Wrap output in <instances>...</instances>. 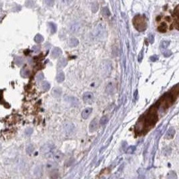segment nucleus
Masks as SVG:
<instances>
[{
	"instance_id": "f257e3e1",
	"label": "nucleus",
	"mask_w": 179,
	"mask_h": 179,
	"mask_svg": "<svg viewBox=\"0 0 179 179\" xmlns=\"http://www.w3.org/2000/svg\"><path fill=\"white\" fill-rule=\"evenodd\" d=\"M133 21L135 28L138 31L142 32L146 30L147 24H146V19L144 16H140V15L136 16L134 17Z\"/></svg>"
},
{
	"instance_id": "f03ea898",
	"label": "nucleus",
	"mask_w": 179,
	"mask_h": 179,
	"mask_svg": "<svg viewBox=\"0 0 179 179\" xmlns=\"http://www.w3.org/2000/svg\"><path fill=\"white\" fill-rule=\"evenodd\" d=\"M158 120V115L154 110L150 111L149 113L146 115L145 119L143 121L144 124L146 126H153Z\"/></svg>"
},
{
	"instance_id": "7ed1b4c3",
	"label": "nucleus",
	"mask_w": 179,
	"mask_h": 179,
	"mask_svg": "<svg viewBox=\"0 0 179 179\" xmlns=\"http://www.w3.org/2000/svg\"><path fill=\"white\" fill-rule=\"evenodd\" d=\"M54 149V146L51 144H46L44 146H42L40 151L43 154H48L53 152V150Z\"/></svg>"
},
{
	"instance_id": "20e7f679",
	"label": "nucleus",
	"mask_w": 179,
	"mask_h": 179,
	"mask_svg": "<svg viewBox=\"0 0 179 179\" xmlns=\"http://www.w3.org/2000/svg\"><path fill=\"white\" fill-rule=\"evenodd\" d=\"M83 99L84 102H85L86 103L91 104L94 101V95L91 92H87V93H84L83 96Z\"/></svg>"
},
{
	"instance_id": "39448f33",
	"label": "nucleus",
	"mask_w": 179,
	"mask_h": 179,
	"mask_svg": "<svg viewBox=\"0 0 179 179\" xmlns=\"http://www.w3.org/2000/svg\"><path fill=\"white\" fill-rule=\"evenodd\" d=\"M97 128H98V121H97V119L96 118H95L90 123L89 131L91 132H95L96 130L97 129Z\"/></svg>"
},
{
	"instance_id": "423d86ee",
	"label": "nucleus",
	"mask_w": 179,
	"mask_h": 179,
	"mask_svg": "<svg viewBox=\"0 0 179 179\" xmlns=\"http://www.w3.org/2000/svg\"><path fill=\"white\" fill-rule=\"evenodd\" d=\"M62 54V50L60 48H59L58 47L54 48V49L52 51V57L54 58H58L60 55Z\"/></svg>"
},
{
	"instance_id": "0eeeda50",
	"label": "nucleus",
	"mask_w": 179,
	"mask_h": 179,
	"mask_svg": "<svg viewBox=\"0 0 179 179\" xmlns=\"http://www.w3.org/2000/svg\"><path fill=\"white\" fill-rule=\"evenodd\" d=\"M92 111H93V109L91 107H87V108L85 109L82 111L81 116L83 119H87L88 117L89 116V115L91 113Z\"/></svg>"
},
{
	"instance_id": "6e6552de",
	"label": "nucleus",
	"mask_w": 179,
	"mask_h": 179,
	"mask_svg": "<svg viewBox=\"0 0 179 179\" xmlns=\"http://www.w3.org/2000/svg\"><path fill=\"white\" fill-rule=\"evenodd\" d=\"M56 81L58 83H63V81L65 79V75L64 73L63 72V71H60L58 72V73L56 75Z\"/></svg>"
},
{
	"instance_id": "1a4fd4ad",
	"label": "nucleus",
	"mask_w": 179,
	"mask_h": 179,
	"mask_svg": "<svg viewBox=\"0 0 179 179\" xmlns=\"http://www.w3.org/2000/svg\"><path fill=\"white\" fill-rule=\"evenodd\" d=\"M52 156L56 161H60L63 158V154L60 151H57L55 152L54 153H52Z\"/></svg>"
},
{
	"instance_id": "9d476101",
	"label": "nucleus",
	"mask_w": 179,
	"mask_h": 179,
	"mask_svg": "<svg viewBox=\"0 0 179 179\" xmlns=\"http://www.w3.org/2000/svg\"><path fill=\"white\" fill-rule=\"evenodd\" d=\"M175 134V129L173 128H170V129L167 131L166 133V139H172L174 137Z\"/></svg>"
},
{
	"instance_id": "9b49d317",
	"label": "nucleus",
	"mask_w": 179,
	"mask_h": 179,
	"mask_svg": "<svg viewBox=\"0 0 179 179\" xmlns=\"http://www.w3.org/2000/svg\"><path fill=\"white\" fill-rule=\"evenodd\" d=\"M67 60L66 58H61L60 60H59L58 64H57V67L58 68H62L67 66Z\"/></svg>"
},
{
	"instance_id": "f8f14e48",
	"label": "nucleus",
	"mask_w": 179,
	"mask_h": 179,
	"mask_svg": "<svg viewBox=\"0 0 179 179\" xmlns=\"http://www.w3.org/2000/svg\"><path fill=\"white\" fill-rule=\"evenodd\" d=\"M62 93V90L60 88H54L52 91V95L54 96V97H59L61 95Z\"/></svg>"
},
{
	"instance_id": "ddd939ff",
	"label": "nucleus",
	"mask_w": 179,
	"mask_h": 179,
	"mask_svg": "<svg viewBox=\"0 0 179 179\" xmlns=\"http://www.w3.org/2000/svg\"><path fill=\"white\" fill-rule=\"evenodd\" d=\"M57 167V164L53 162H48L46 164V168L48 170H54Z\"/></svg>"
},
{
	"instance_id": "4468645a",
	"label": "nucleus",
	"mask_w": 179,
	"mask_h": 179,
	"mask_svg": "<svg viewBox=\"0 0 179 179\" xmlns=\"http://www.w3.org/2000/svg\"><path fill=\"white\" fill-rule=\"evenodd\" d=\"M158 30L160 32H162V33H164V32H166L167 30V25L166 24L165 22H163L162 23V24L158 28Z\"/></svg>"
},
{
	"instance_id": "2eb2a0df",
	"label": "nucleus",
	"mask_w": 179,
	"mask_h": 179,
	"mask_svg": "<svg viewBox=\"0 0 179 179\" xmlns=\"http://www.w3.org/2000/svg\"><path fill=\"white\" fill-rule=\"evenodd\" d=\"M79 44V40L75 38H71L69 41V45L71 47H75Z\"/></svg>"
},
{
	"instance_id": "dca6fc26",
	"label": "nucleus",
	"mask_w": 179,
	"mask_h": 179,
	"mask_svg": "<svg viewBox=\"0 0 179 179\" xmlns=\"http://www.w3.org/2000/svg\"><path fill=\"white\" fill-rule=\"evenodd\" d=\"M30 74V72L29 70H28V69H26V68H23V69H21V77H23L24 78H27V77H28Z\"/></svg>"
},
{
	"instance_id": "f3484780",
	"label": "nucleus",
	"mask_w": 179,
	"mask_h": 179,
	"mask_svg": "<svg viewBox=\"0 0 179 179\" xmlns=\"http://www.w3.org/2000/svg\"><path fill=\"white\" fill-rule=\"evenodd\" d=\"M42 89L44 90V91H48V90H49L50 88V83H48V82H47V81H45V82H43L42 83Z\"/></svg>"
},
{
	"instance_id": "a211bd4d",
	"label": "nucleus",
	"mask_w": 179,
	"mask_h": 179,
	"mask_svg": "<svg viewBox=\"0 0 179 179\" xmlns=\"http://www.w3.org/2000/svg\"><path fill=\"white\" fill-rule=\"evenodd\" d=\"M15 63L18 66H21L24 63V59L21 58V57H20V56H17L16 59H15Z\"/></svg>"
},
{
	"instance_id": "6ab92c4d",
	"label": "nucleus",
	"mask_w": 179,
	"mask_h": 179,
	"mask_svg": "<svg viewBox=\"0 0 179 179\" xmlns=\"http://www.w3.org/2000/svg\"><path fill=\"white\" fill-rule=\"evenodd\" d=\"M34 40H35V42H37V43H40V42H42L44 40V38H43L42 35L37 34L35 36V38H34Z\"/></svg>"
},
{
	"instance_id": "aec40b11",
	"label": "nucleus",
	"mask_w": 179,
	"mask_h": 179,
	"mask_svg": "<svg viewBox=\"0 0 179 179\" xmlns=\"http://www.w3.org/2000/svg\"><path fill=\"white\" fill-rule=\"evenodd\" d=\"M49 26H50V31H51V33L54 34L56 32V26L54 24V23L52 22H50L49 23Z\"/></svg>"
},
{
	"instance_id": "412c9836",
	"label": "nucleus",
	"mask_w": 179,
	"mask_h": 179,
	"mask_svg": "<svg viewBox=\"0 0 179 179\" xmlns=\"http://www.w3.org/2000/svg\"><path fill=\"white\" fill-rule=\"evenodd\" d=\"M102 13H103V14L105 16H107L108 17L110 16V12H109V9L107 8H106V7H105L103 8L102 9Z\"/></svg>"
},
{
	"instance_id": "4be33fe9",
	"label": "nucleus",
	"mask_w": 179,
	"mask_h": 179,
	"mask_svg": "<svg viewBox=\"0 0 179 179\" xmlns=\"http://www.w3.org/2000/svg\"><path fill=\"white\" fill-rule=\"evenodd\" d=\"M34 150V148L33 145L32 144H30V145L28 146L27 148H26V152L28 154H32Z\"/></svg>"
},
{
	"instance_id": "5701e85b",
	"label": "nucleus",
	"mask_w": 179,
	"mask_h": 179,
	"mask_svg": "<svg viewBox=\"0 0 179 179\" xmlns=\"http://www.w3.org/2000/svg\"><path fill=\"white\" fill-rule=\"evenodd\" d=\"M169 44H170V42H168V41H163L161 43V44H160V48L162 50H164V49H166L167 47L168 46Z\"/></svg>"
},
{
	"instance_id": "b1692460",
	"label": "nucleus",
	"mask_w": 179,
	"mask_h": 179,
	"mask_svg": "<svg viewBox=\"0 0 179 179\" xmlns=\"http://www.w3.org/2000/svg\"><path fill=\"white\" fill-rule=\"evenodd\" d=\"M108 118H107V117L106 116H103L101 119L100 120V124L102 125H105L107 122H108Z\"/></svg>"
},
{
	"instance_id": "393cba45",
	"label": "nucleus",
	"mask_w": 179,
	"mask_h": 179,
	"mask_svg": "<svg viewBox=\"0 0 179 179\" xmlns=\"http://www.w3.org/2000/svg\"><path fill=\"white\" fill-rule=\"evenodd\" d=\"M162 52L163 54H164V56H165V57H169V56H170L171 55H172V52H171L170 50H162Z\"/></svg>"
},
{
	"instance_id": "a878e982",
	"label": "nucleus",
	"mask_w": 179,
	"mask_h": 179,
	"mask_svg": "<svg viewBox=\"0 0 179 179\" xmlns=\"http://www.w3.org/2000/svg\"><path fill=\"white\" fill-rule=\"evenodd\" d=\"M135 150H136V146H129V148H128V150H127V153H128V154H132V153H133V152H134Z\"/></svg>"
},
{
	"instance_id": "bb28decb",
	"label": "nucleus",
	"mask_w": 179,
	"mask_h": 179,
	"mask_svg": "<svg viewBox=\"0 0 179 179\" xmlns=\"http://www.w3.org/2000/svg\"><path fill=\"white\" fill-rule=\"evenodd\" d=\"M44 74L42 72H40L36 77V79H37L38 81H41L44 79Z\"/></svg>"
},
{
	"instance_id": "cd10ccee",
	"label": "nucleus",
	"mask_w": 179,
	"mask_h": 179,
	"mask_svg": "<svg viewBox=\"0 0 179 179\" xmlns=\"http://www.w3.org/2000/svg\"><path fill=\"white\" fill-rule=\"evenodd\" d=\"M98 8H99V7H98V4H97V3L93 4V6H92V11H93V12H97V11L98 10Z\"/></svg>"
},
{
	"instance_id": "c85d7f7f",
	"label": "nucleus",
	"mask_w": 179,
	"mask_h": 179,
	"mask_svg": "<svg viewBox=\"0 0 179 179\" xmlns=\"http://www.w3.org/2000/svg\"><path fill=\"white\" fill-rule=\"evenodd\" d=\"M25 133L26 136H30L32 133H33V129H32V128H28V129H26V130Z\"/></svg>"
},
{
	"instance_id": "c756f323",
	"label": "nucleus",
	"mask_w": 179,
	"mask_h": 179,
	"mask_svg": "<svg viewBox=\"0 0 179 179\" xmlns=\"http://www.w3.org/2000/svg\"><path fill=\"white\" fill-rule=\"evenodd\" d=\"M60 1H61L62 4L64 5H68L71 3L72 0H60Z\"/></svg>"
},
{
	"instance_id": "7c9ffc66",
	"label": "nucleus",
	"mask_w": 179,
	"mask_h": 179,
	"mask_svg": "<svg viewBox=\"0 0 179 179\" xmlns=\"http://www.w3.org/2000/svg\"><path fill=\"white\" fill-rule=\"evenodd\" d=\"M158 59V56L157 55H153L150 58V60L152 62H156Z\"/></svg>"
},
{
	"instance_id": "2f4dec72",
	"label": "nucleus",
	"mask_w": 179,
	"mask_h": 179,
	"mask_svg": "<svg viewBox=\"0 0 179 179\" xmlns=\"http://www.w3.org/2000/svg\"><path fill=\"white\" fill-rule=\"evenodd\" d=\"M35 174L36 175H39L42 174V168H36L35 170Z\"/></svg>"
},
{
	"instance_id": "473e14b6",
	"label": "nucleus",
	"mask_w": 179,
	"mask_h": 179,
	"mask_svg": "<svg viewBox=\"0 0 179 179\" xmlns=\"http://www.w3.org/2000/svg\"><path fill=\"white\" fill-rule=\"evenodd\" d=\"M54 0H46V4L50 5V6H52V5L54 4Z\"/></svg>"
},
{
	"instance_id": "72a5a7b5",
	"label": "nucleus",
	"mask_w": 179,
	"mask_h": 179,
	"mask_svg": "<svg viewBox=\"0 0 179 179\" xmlns=\"http://www.w3.org/2000/svg\"><path fill=\"white\" fill-rule=\"evenodd\" d=\"M142 58H143V51L140 52V53L139 57H138V61H139V62H141L142 60Z\"/></svg>"
},
{
	"instance_id": "f704fd0d",
	"label": "nucleus",
	"mask_w": 179,
	"mask_h": 179,
	"mask_svg": "<svg viewBox=\"0 0 179 179\" xmlns=\"http://www.w3.org/2000/svg\"><path fill=\"white\" fill-rule=\"evenodd\" d=\"M39 50H40V48H39L38 46H35L33 47V50L35 52H38Z\"/></svg>"
},
{
	"instance_id": "c9c22d12",
	"label": "nucleus",
	"mask_w": 179,
	"mask_h": 179,
	"mask_svg": "<svg viewBox=\"0 0 179 179\" xmlns=\"http://www.w3.org/2000/svg\"><path fill=\"white\" fill-rule=\"evenodd\" d=\"M150 43H152V44L154 42V36H153V35H150Z\"/></svg>"
}]
</instances>
